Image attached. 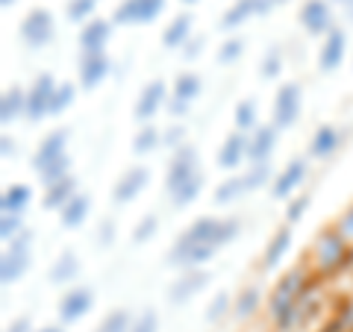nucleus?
Here are the masks:
<instances>
[{
    "instance_id": "7ed1b4c3",
    "label": "nucleus",
    "mask_w": 353,
    "mask_h": 332,
    "mask_svg": "<svg viewBox=\"0 0 353 332\" xmlns=\"http://www.w3.org/2000/svg\"><path fill=\"white\" fill-rule=\"evenodd\" d=\"M32 232L24 229L21 236L6 245L3 256H0V282L3 285H15L18 280H24V273L30 271V262H32Z\"/></svg>"
},
{
    "instance_id": "f704fd0d",
    "label": "nucleus",
    "mask_w": 353,
    "mask_h": 332,
    "mask_svg": "<svg viewBox=\"0 0 353 332\" xmlns=\"http://www.w3.org/2000/svg\"><path fill=\"white\" fill-rule=\"evenodd\" d=\"M201 191H203V174H197L194 180L183 183L180 188H174V191L168 194V197H171V206H176V209L192 206V203L197 200V197H201Z\"/></svg>"
},
{
    "instance_id": "5701e85b",
    "label": "nucleus",
    "mask_w": 353,
    "mask_h": 332,
    "mask_svg": "<svg viewBox=\"0 0 353 332\" xmlns=\"http://www.w3.org/2000/svg\"><path fill=\"white\" fill-rule=\"evenodd\" d=\"M253 15H259V0H236L230 3V9L218 21V30L221 32H236L239 27H245Z\"/></svg>"
},
{
    "instance_id": "a19ab883",
    "label": "nucleus",
    "mask_w": 353,
    "mask_h": 332,
    "mask_svg": "<svg viewBox=\"0 0 353 332\" xmlns=\"http://www.w3.org/2000/svg\"><path fill=\"white\" fill-rule=\"evenodd\" d=\"M185 138H189V129H185L183 121H171V124L162 129V147H168L171 153L180 150L183 145H189Z\"/></svg>"
},
{
    "instance_id": "393cba45",
    "label": "nucleus",
    "mask_w": 353,
    "mask_h": 332,
    "mask_svg": "<svg viewBox=\"0 0 353 332\" xmlns=\"http://www.w3.org/2000/svg\"><path fill=\"white\" fill-rule=\"evenodd\" d=\"M77 276H80V256H77L74 250H62L59 253V259L50 264V271H48V282L50 285H68L74 282Z\"/></svg>"
},
{
    "instance_id": "58836bf2",
    "label": "nucleus",
    "mask_w": 353,
    "mask_h": 332,
    "mask_svg": "<svg viewBox=\"0 0 353 332\" xmlns=\"http://www.w3.org/2000/svg\"><path fill=\"white\" fill-rule=\"evenodd\" d=\"M77 101V83H59L53 92V103H50V115H62L68 112Z\"/></svg>"
},
{
    "instance_id": "473e14b6",
    "label": "nucleus",
    "mask_w": 353,
    "mask_h": 332,
    "mask_svg": "<svg viewBox=\"0 0 353 332\" xmlns=\"http://www.w3.org/2000/svg\"><path fill=\"white\" fill-rule=\"evenodd\" d=\"M233 124L239 132H250L259 127V103L253 97H245V101L236 103V112H233Z\"/></svg>"
},
{
    "instance_id": "09e8293b",
    "label": "nucleus",
    "mask_w": 353,
    "mask_h": 332,
    "mask_svg": "<svg viewBox=\"0 0 353 332\" xmlns=\"http://www.w3.org/2000/svg\"><path fill=\"white\" fill-rule=\"evenodd\" d=\"M239 232H241V220L239 218H221V224H218V247H224V245H233V241L239 238Z\"/></svg>"
},
{
    "instance_id": "052dcab7",
    "label": "nucleus",
    "mask_w": 353,
    "mask_h": 332,
    "mask_svg": "<svg viewBox=\"0 0 353 332\" xmlns=\"http://www.w3.org/2000/svg\"><path fill=\"white\" fill-rule=\"evenodd\" d=\"M18 3V0H0V9H12Z\"/></svg>"
},
{
    "instance_id": "4468645a",
    "label": "nucleus",
    "mask_w": 353,
    "mask_h": 332,
    "mask_svg": "<svg viewBox=\"0 0 353 332\" xmlns=\"http://www.w3.org/2000/svg\"><path fill=\"white\" fill-rule=\"evenodd\" d=\"M112 74V59L106 53H80V65H77V83L85 92H92L101 83H106V76Z\"/></svg>"
},
{
    "instance_id": "dca6fc26",
    "label": "nucleus",
    "mask_w": 353,
    "mask_h": 332,
    "mask_svg": "<svg viewBox=\"0 0 353 332\" xmlns=\"http://www.w3.org/2000/svg\"><path fill=\"white\" fill-rule=\"evenodd\" d=\"M150 183V168L148 165H130V168L118 176V183L112 185V200L115 203H130L145 191Z\"/></svg>"
},
{
    "instance_id": "c03bdc74",
    "label": "nucleus",
    "mask_w": 353,
    "mask_h": 332,
    "mask_svg": "<svg viewBox=\"0 0 353 332\" xmlns=\"http://www.w3.org/2000/svg\"><path fill=\"white\" fill-rule=\"evenodd\" d=\"M241 174H245L250 191H256V188H262L271 180V162H248V171H241Z\"/></svg>"
},
{
    "instance_id": "7c9ffc66",
    "label": "nucleus",
    "mask_w": 353,
    "mask_h": 332,
    "mask_svg": "<svg viewBox=\"0 0 353 332\" xmlns=\"http://www.w3.org/2000/svg\"><path fill=\"white\" fill-rule=\"evenodd\" d=\"M245 194H250L245 174H233V176H227V180L212 191V203L215 206H230V203L241 200Z\"/></svg>"
},
{
    "instance_id": "c9c22d12",
    "label": "nucleus",
    "mask_w": 353,
    "mask_h": 332,
    "mask_svg": "<svg viewBox=\"0 0 353 332\" xmlns=\"http://www.w3.org/2000/svg\"><path fill=\"white\" fill-rule=\"evenodd\" d=\"M283 65H285L283 50L277 48V44H271V48L265 50L262 62H259V76L262 80H277V76L283 74Z\"/></svg>"
},
{
    "instance_id": "864d4df0",
    "label": "nucleus",
    "mask_w": 353,
    "mask_h": 332,
    "mask_svg": "<svg viewBox=\"0 0 353 332\" xmlns=\"http://www.w3.org/2000/svg\"><path fill=\"white\" fill-rule=\"evenodd\" d=\"M333 227L339 229V236H341V238H347L350 245H353V206H350L347 212H345V215H341V218L336 220Z\"/></svg>"
},
{
    "instance_id": "c85d7f7f",
    "label": "nucleus",
    "mask_w": 353,
    "mask_h": 332,
    "mask_svg": "<svg viewBox=\"0 0 353 332\" xmlns=\"http://www.w3.org/2000/svg\"><path fill=\"white\" fill-rule=\"evenodd\" d=\"M192 24H194V18L189 12H180L176 18H171V24L162 30V44L168 50H183L185 41L192 39Z\"/></svg>"
},
{
    "instance_id": "37998d69",
    "label": "nucleus",
    "mask_w": 353,
    "mask_h": 332,
    "mask_svg": "<svg viewBox=\"0 0 353 332\" xmlns=\"http://www.w3.org/2000/svg\"><path fill=\"white\" fill-rule=\"evenodd\" d=\"M230 312H233V297H230L227 291H218L212 297V303L206 306V320L209 324H218V320H224Z\"/></svg>"
},
{
    "instance_id": "13d9d810",
    "label": "nucleus",
    "mask_w": 353,
    "mask_h": 332,
    "mask_svg": "<svg viewBox=\"0 0 353 332\" xmlns=\"http://www.w3.org/2000/svg\"><path fill=\"white\" fill-rule=\"evenodd\" d=\"M36 332H65V324H48V326H39Z\"/></svg>"
},
{
    "instance_id": "cd10ccee",
    "label": "nucleus",
    "mask_w": 353,
    "mask_h": 332,
    "mask_svg": "<svg viewBox=\"0 0 353 332\" xmlns=\"http://www.w3.org/2000/svg\"><path fill=\"white\" fill-rule=\"evenodd\" d=\"M292 247V227L285 224L280 227L277 232H274V238L265 245V253H262V271H274L277 264L283 262V256L289 253Z\"/></svg>"
},
{
    "instance_id": "f8f14e48",
    "label": "nucleus",
    "mask_w": 353,
    "mask_h": 332,
    "mask_svg": "<svg viewBox=\"0 0 353 332\" xmlns=\"http://www.w3.org/2000/svg\"><path fill=\"white\" fill-rule=\"evenodd\" d=\"M212 282V273H209L206 268H194V271H183L176 280L171 282V289H168V303L171 306H185L192 300V297L201 294L206 285Z\"/></svg>"
},
{
    "instance_id": "0eeeda50",
    "label": "nucleus",
    "mask_w": 353,
    "mask_h": 332,
    "mask_svg": "<svg viewBox=\"0 0 353 332\" xmlns=\"http://www.w3.org/2000/svg\"><path fill=\"white\" fill-rule=\"evenodd\" d=\"M165 12V0H121L112 21L118 27H145Z\"/></svg>"
},
{
    "instance_id": "bf43d9fd",
    "label": "nucleus",
    "mask_w": 353,
    "mask_h": 332,
    "mask_svg": "<svg viewBox=\"0 0 353 332\" xmlns=\"http://www.w3.org/2000/svg\"><path fill=\"white\" fill-rule=\"evenodd\" d=\"M333 3H339V6H345V9H347V12L353 15V0H333Z\"/></svg>"
},
{
    "instance_id": "e2e57ef3",
    "label": "nucleus",
    "mask_w": 353,
    "mask_h": 332,
    "mask_svg": "<svg viewBox=\"0 0 353 332\" xmlns=\"http://www.w3.org/2000/svg\"><path fill=\"white\" fill-rule=\"evenodd\" d=\"M347 268H353V245H350V264H347Z\"/></svg>"
},
{
    "instance_id": "ea45409f",
    "label": "nucleus",
    "mask_w": 353,
    "mask_h": 332,
    "mask_svg": "<svg viewBox=\"0 0 353 332\" xmlns=\"http://www.w3.org/2000/svg\"><path fill=\"white\" fill-rule=\"evenodd\" d=\"M245 50H248V41L241 39V36H233V39H227L224 44L218 48V65H233L239 62L241 56H245Z\"/></svg>"
},
{
    "instance_id": "72a5a7b5",
    "label": "nucleus",
    "mask_w": 353,
    "mask_h": 332,
    "mask_svg": "<svg viewBox=\"0 0 353 332\" xmlns=\"http://www.w3.org/2000/svg\"><path fill=\"white\" fill-rule=\"evenodd\" d=\"M157 147H162V129H157L153 124H145L136 132V138H132V153L136 156H150Z\"/></svg>"
},
{
    "instance_id": "79ce46f5",
    "label": "nucleus",
    "mask_w": 353,
    "mask_h": 332,
    "mask_svg": "<svg viewBox=\"0 0 353 332\" xmlns=\"http://www.w3.org/2000/svg\"><path fill=\"white\" fill-rule=\"evenodd\" d=\"M65 176H71V156H62V159H57L53 165H48V168L39 174V180H41L44 188H48V185L62 183Z\"/></svg>"
},
{
    "instance_id": "b1692460",
    "label": "nucleus",
    "mask_w": 353,
    "mask_h": 332,
    "mask_svg": "<svg viewBox=\"0 0 353 332\" xmlns=\"http://www.w3.org/2000/svg\"><path fill=\"white\" fill-rule=\"evenodd\" d=\"M32 203V188L27 183H12L0 194V215H24Z\"/></svg>"
},
{
    "instance_id": "49530a36",
    "label": "nucleus",
    "mask_w": 353,
    "mask_h": 332,
    "mask_svg": "<svg viewBox=\"0 0 353 332\" xmlns=\"http://www.w3.org/2000/svg\"><path fill=\"white\" fill-rule=\"evenodd\" d=\"M309 203H312V197H309V194H294L292 200L285 203V224H289V227H294L297 220H301V218L306 215Z\"/></svg>"
},
{
    "instance_id": "680f3d73",
    "label": "nucleus",
    "mask_w": 353,
    "mask_h": 332,
    "mask_svg": "<svg viewBox=\"0 0 353 332\" xmlns=\"http://www.w3.org/2000/svg\"><path fill=\"white\" fill-rule=\"evenodd\" d=\"M183 3H185V6H194V3H201V0H183Z\"/></svg>"
},
{
    "instance_id": "1a4fd4ad",
    "label": "nucleus",
    "mask_w": 353,
    "mask_h": 332,
    "mask_svg": "<svg viewBox=\"0 0 353 332\" xmlns=\"http://www.w3.org/2000/svg\"><path fill=\"white\" fill-rule=\"evenodd\" d=\"M201 174V159H197V150L192 145H183L180 150L171 153V162H168V171H165V188L168 194L174 188H180L183 183L194 180Z\"/></svg>"
},
{
    "instance_id": "5fc2aeb1",
    "label": "nucleus",
    "mask_w": 353,
    "mask_h": 332,
    "mask_svg": "<svg viewBox=\"0 0 353 332\" xmlns=\"http://www.w3.org/2000/svg\"><path fill=\"white\" fill-rule=\"evenodd\" d=\"M3 332H36V326H32V318L30 315H18L12 324H6Z\"/></svg>"
},
{
    "instance_id": "aec40b11",
    "label": "nucleus",
    "mask_w": 353,
    "mask_h": 332,
    "mask_svg": "<svg viewBox=\"0 0 353 332\" xmlns=\"http://www.w3.org/2000/svg\"><path fill=\"white\" fill-rule=\"evenodd\" d=\"M248 141H250L248 132H239V129L230 132V136L224 138V145H221L218 153H215L218 168L221 171H239L248 159Z\"/></svg>"
},
{
    "instance_id": "f257e3e1",
    "label": "nucleus",
    "mask_w": 353,
    "mask_h": 332,
    "mask_svg": "<svg viewBox=\"0 0 353 332\" xmlns=\"http://www.w3.org/2000/svg\"><path fill=\"white\" fill-rule=\"evenodd\" d=\"M312 282H315L312 280V264H297V268H292L277 285H274L271 300H268V315H271L274 324H277V320L289 312L309 289H312Z\"/></svg>"
},
{
    "instance_id": "4d7b16f0",
    "label": "nucleus",
    "mask_w": 353,
    "mask_h": 332,
    "mask_svg": "<svg viewBox=\"0 0 353 332\" xmlns=\"http://www.w3.org/2000/svg\"><path fill=\"white\" fill-rule=\"evenodd\" d=\"M283 3H285V0H259V15H268L271 9H277Z\"/></svg>"
},
{
    "instance_id": "f3484780",
    "label": "nucleus",
    "mask_w": 353,
    "mask_h": 332,
    "mask_svg": "<svg viewBox=\"0 0 353 332\" xmlns=\"http://www.w3.org/2000/svg\"><path fill=\"white\" fill-rule=\"evenodd\" d=\"M301 27L306 30V36H327L336 27L330 0H306L301 6Z\"/></svg>"
},
{
    "instance_id": "6e6d98bb",
    "label": "nucleus",
    "mask_w": 353,
    "mask_h": 332,
    "mask_svg": "<svg viewBox=\"0 0 353 332\" xmlns=\"http://www.w3.org/2000/svg\"><path fill=\"white\" fill-rule=\"evenodd\" d=\"M15 153H18V141L9 136V132H3V136H0V156L9 159V156H15Z\"/></svg>"
},
{
    "instance_id": "e433bc0d",
    "label": "nucleus",
    "mask_w": 353,
    "mask_h": 332,
    "mask_svg": "<svg viewBox=\"0 0 353 332\" xmlns=\"http://www.w3.org/2000/svg\"><path fill=\"white\" fill-rule=\"evenodd\" d=\"M94 9H97V0H68V6H65V18L71 21V24H88L94 15Z\"/></svg>"
},
{
    "instance_id": "8fccbe9b",
    "label": "nucleus",
    "mask_w": 353,
    "mask_h": 332,
    "mask_svg": "<svg viewBox=\"0 0 353 332\" xmlns=\"http://www.w3.org/2000/svg\"><path fill=\"white\" fill-rule=\"evenodd\" d=\"M130 332H159V315L153 312V309H145L141 315H136Z\"/></svg>"
},
{
    "instance_id": "3c124183",
    "label": "nucleus",
    "mask_w": 353,
    "mask_h": 332,
    "mask_svg": "<svg viewBox=\"0 0 353 332\" xmlns=\"http://www.w3.org/2000/svg\"><path fill=\"white\" fill-rule=\"evenodd\" d=\"M203 48H206V39H203V36H192L189 41H185V48H183L180 53H183L185 62H194V59H201Z\"/></svg>"
},
{
    "instance_id": "c756f323",
    "label": "nucleus",
    "mask_w": 353,
    "mask_h": 332,
    "mask_svg": "<svg viewBox=\"0 0 353 332\" xmlns=\"http://www.w3.org/2000/svg\"><path fill=\"white\" fill-rule=\"evenodd\" d=\"M74 194H80V183H77V176H65L62 183L57 185H48L44 188V194H41V206L44 209H53V212H59V209L71 200Z\"/></svg>"
},
{
    "instance_id": "bb28decb",
    "label": "nucleus",
    "mask_w": 353,
    "mask_h": 332,
    "mask_svg": "<svg viewBox=\"0 0 353 332\" xmlns=\"http://www.w3.org/2000/svg\"><path fill=\"white\" fill-rule=\"evenodd\" d=\"M88 212H92V197H88L85 191H80V194H74L71 200L59 209V224L65 229H77V227L85 224Z\"/></svg>"
},
{
    "instance_id": "de8ad7c7",
    "label": "nucleus",
    "mask_w": 353,
    "mask_h": 332,
    "mask_svg": "<svg viewBox=\"0 0 353 332\" xmlns=\"http://www.w3.org/2000/svg\"><path fill=\"white\" fill-rule=\"evenodd\" d=\"M157 229H159V218L157 215H145L136 224V229H132V241H136V245H148V241L157 236Z\"/></svg>"
},
{
    "instance_id": "2eb2a0df",
    "label": "nucleus",
    "mask_w": 353,
    "mask_h": 332,
    "mask_svg": "<svg viewBox=\"0 0 353 332\" xmlns=\"http://www.w3.org/2000/svg\"><path fill=\"white\" fill-rule=\"evenodd\" d=\"M306 159H292L285 168L274 176V183H271V197L274 200H283V203H289L292 197L297 194V188L303 185L306 180Z\"/></svg>"
},
{
    "instance_id": "9b49d317",
    "label": "nucleus",
    "mask_w": 353,
    "mask_h": 332,
    "mask_svg": "<svg viewBox=\"0 0 353 332\" xmlns=\"http://www.w3.org/2000/svg\"><path fill=\"white\" fill-rule=\"evenodd\" d=\"M168 97H171V94H168V85H165V80H150V83H145V88L139 92L132 115H136V121H139L141 127H145V124H150V121L159 115V109H165Z\"/></svg>"
},
{
    "instance_id": "4be33fe9",
    "label": "nucleus",
    "mask_w": 353,
    "mask_h": 332,
    "mask_svg": "<svg viewBox=\"0 0 353 332\" xmlns=\"http://www.w3.org/2000/svg\"><path fill=\"white\" fill-rule=\"evenodd\" d=\"M21 118H27V88L9 85L3 97H0V124L9 127Z\"/></svg>"
},
{
    "instance_id": "6ab92c4d",
    "label": "nucleus",
    "mask_w": 353,
    "mask_h": 332,
    "mask_svg": "<svg viewBox=\"0 0 353 332\" xmlns=\"http://www.w3.org/2000/svg\"><path fill=\"white\" fill-rule=\"evenodd\" d=\"M112 30H115V21H106V18H92L88 24H83L80 36H77L80 53H106Z\"/></svg>"
},
{
    "instance_id": "a211bd4d",
    "label": "nucleus",
    "mask_w": 353,
    "mask_h": 332,
    "mask_svg": "<svg viewBox=\"0 0 353 332\" xmlns=\"http://www.w3.org/2000/svg\"><path fill=\"white\" fill-rule=\"evenodd\" d=\"M345 53H347V32L341 27H333L324 36L321 50H318V68H321V74L339 71L341 62H345Z\"/></svg>"
},
{
    "instance_id": "423d86ee",
    "label": "nucleus",
    "mask_w": 353,
    "mask_h": 332,
    "mask_svg": "<svg viewBox=\"0 0 353 332\" xmlns=\"http://www.w3.org/2000/svg\"><path fill=\"white\" fill-rule=\"evenodd\" d=\"M201 92H203V80H201V76H197L194 71H183L174 80L171 97H168V103H165L168 115L176 118V121L185 118V115H189V109H192V103L201 97Z\"/></svg>"
},
{
    "instance_id": "20e7f679",
    "label": "nucleus",
    "mask_w": 353,
    "mask_h": 332,
    "mask_svg": "<svg viewBox=\"0 0 353 332\" xmlns=\"http://www.w3.org/2000/svg\"><path fill=\"white\" fill-rule=\"evenodd\" d=\"M18 36L30 50H44L53 39H57V18H53V12L44 6L30 9L18 27Z\"/></svg>"
},
{
    "instance_id": "9d476101",
    "label": "nucleus",
    "mask_w": 353,
    "mask_h": 332,
    "mask_svg": "<svg viewBox=\"0 0 353 332\" xmlns=\"http://www.w3.org/2000/svg\"><path fill=\"white\" fill-rule=\"evenodd\" d=\"M92 309H94V291L88 289V285H74L71 291H65L59 297L57 318H59V324L71 326V324H77V320H83Z\"/></svg>"
},
{
    "instance_id": "412c9836",
    "label": "nucleus",
    "mask_w": 353,
    "mask_h": 332,
    "mask_svg": "<svg viewBox=\"0 0 353 332\" xmlns=\"http://www.w3.org/2000/svg\"><path fill=\"white\" fill-rule=\"evenodd\" d=\"M277 127L274 124H259L250 132L248 141V162H271L274 147H277Z\"/></svg>"
},
{
    "instance_id": "a878e982",
    "label": "nucleus",
    "mask_w": 353,
    "mask_h": 332,
    "mask_svg": "<svg viewBox=\"0 0 353 332\" xmlns=\"http://www.w3.org/2000/svg\"><path fill=\"white\" fill-rule=\"evenodd\" d=\"M341 141H345V138H341V132L336 127H330V124L318 127L312 141H309V156H312V159H330L341 147Z\"/></svg>"
},
{
    "instance_id": "2f4dec72",
    "label": "nucleus",
    "mask_w": 353,
    "mask_h": 332,
    "mask_svg": "<svg viewBox=\"0 0 353 332\" xmlns=\"http://www.w3.org/2000/svg\"><path fill=\"white\" fill-rule=\"evenodd\" d=\"M259 306H262V289L259 285H248V289H241L239 297L233 300V318L236 320H250L259 312Z\"/></svg>"
},
{
    "instance_id": "a18cd8bd",
    "label": "nucleus",
    "mask_w": 353,
    "mask_h": 332,
    "mask_svg": "<svg viewBox=\"0 0 353 332\" xmlns=\"http://www.w3.org/2000/svg\"><path fill=\"white\" fill-rule=\"evenodd\" d=\"M24 229V215H0V241L3 245H12Z\"/></svg>"
},
{
    "instance_id": "f03ea898",
    "label": "nucleus",
    "mask_w": 353,
    "mask_h": 332,
    "mask_svg": "<svg viewBox=\"0 0 353 332\" xmlns=\"http://www.w3.org/2000/svg\"><path fill=\"white\" fill-rule=\"evenodd\" d=\"M350 264V241L339 236L336 227L324 229L312 245V271L321 276H330Z\"/></svg>"
},
{
    "instance_id": "4c0bfd02",
    "label": "nucleus",
    "mask_w": 353,
    "mask_h": 332,
    "mask_svg": "<svg viewBox=\"0 0 353 332\" xmlns=\"http://www.w3.org/2000/svg\"><path fill=\"white\" fill-rule=\"evenodd\" d=\"M132 318L130 315V309H112L101 324H97V329L94 332H130V326H132Z\"/></svg>"
},
{
    "instance_id": "603ef678",
    "label": "nucleus",
    "mask_w": 353,
    "mask_h": 332,
    "mask_svg": "<svg viewBox=\"0 0 353 332\" xmlns=\"http://www.w3.org/2000/svg\"><path fill=\"white\" fill-rule=\"evenodd\" d=\"M97 245L101 247L115 245V220H101V227H97Z\"/></svg>"
},
{
    "instance_id": "ddd939ff",
    "label": "nucleus",
    "mask_w": 353,
    "mask_h": 332,
    "mask_svg": "<svg viewBox=\"0 0 353 332\" xmlns=\"http://www.w3.org/2000/svg\"><path fill=\"white\" fill-rule=\"evenodd\" d=\"M68 156V129L59 127V129H50L48 136L39 141L36 153H32V171L41 174L48 165H53L57 159Z\"/></svg>"
},
{
    "instance_id": "39448f33",
    "label": "nucleus",
    "mask_w": 353,
    "mask_h": 332,
    "mask_svg": "<svg viewBox=\"0 0 353 332\" xmlns=\"http://www.w3.org/2000/svg\"><path fill=\"white\" fill-rule=\"evenodd\" d=\"M301 109H303V88L301 83H283L274 94V106H271V124L283 129H292L301 118Z\"/></svg>"
},
{
    "instance_id": "6e6552de",
    "label": "nucleus",
    "mask_w": 353,
    "mask_h": 332,
    "mask_svg": "<svg viewBox=\"0 0 353 332\" xmlns=\"http://www.w3.org/2000/svg\"><path fill=\"white\" fill-rule=\"evenodd\" d=\"M57 80L53 74H39L32 85L27 88V118L30 124H41L44 118H50V103H53V92H57Z\"/></svg>"
}]
</instances>
